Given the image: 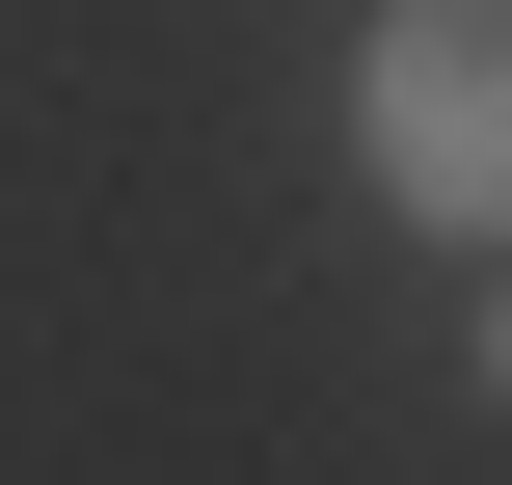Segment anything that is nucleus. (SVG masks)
Returning a JSON list of instances; mask_svg holds the SVG:
<instances>
[{"mask_svg": "<svg viewBox=\"0 0 512 485\" xmlns=\"http://www.w3.org/2000/svg\"><path fill=\"white\" fill-rule=\"evenodd\" d=\"M351 162H378V216L512 243V0H378L351 27Z\"/></svg>", "mask_w": 512, "mask_h": 485, "instance_id": "1", "label": "nucleus"}, {"mask_svg": "<svg viewBox=\"0 0 512 485\" xmlns=\"http://www.w3.org/2000/svg\"><path fill=\"white\" fill-rule=\"evenodd\" d=\"M486 405H512V297H486Z\"/></svg>", "mask_w": 512, "mask_h": 485, "instance_id": "2", "label": "nucleus"}]
</instances>
